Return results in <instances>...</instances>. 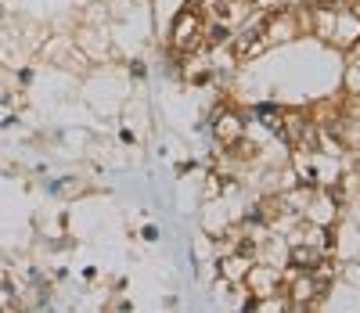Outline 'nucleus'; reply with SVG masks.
Here are the masks:
<instances>
[{
  "label": "nucleus",
  "mask_w": 360,
  "mask_h": 313,
  "mask_svg": "<svg viewBox=\"0 0 360 313\" xmlns=\"http://www.w3.org/2000/svg\"><path fill=\"white\" fill-rule=\"evenodd\" d=\"M317 29H321V37L335 40V44H353V40L360 37V18H353V15H324V11H317Z\"/></svg>",
  "instance_id": "obj_1"
},
{
  "label": "nucleus",
  "mask_w": 360,
  "mask_h": 313,
  "mask_svg": "<svg viewBox=\"0 0 360 313\" xmlns=\"http://www.w3.org/2000/svg\"><path fill=\"white\" fill-rule=\"evenodd\" d=\"M202 18L195 15V11H184L176 18V25H173V47L176 51H184V54H191L195 47H202Z\"/></svg>",
  "instance_id": "obj_2"
},
{
  "label": "nucleus",
  "mask_w": 360,
  "mask_h": 313,
  "mask_svg": "<svg viewBox=\"0 0 360 313\" xmlns=\"http://www.w3.org/2000/svg\"><path fill=\"white\" fill-rule=\"evenodd\" d=\"M252 270V263L238 253V256H227V260H220V277L227 281V285H238V281H245V274Z\"/></svg>",
  "instance_id": "obj_3"
},
{
  "label": "nucleus",
  "mask_w": 360,
  "mask_h": 313,
  "mask_svg": "<svg viewBox=\"0 0 360 313\" xmlns=\"http://www.w3.org/2000/svg\"><path fill=\"white\" fill-rule=\"evenodd\" d=\"M213 134H217L224 144H238V141H242V119H238V115H220V119L213 122Z\"/></svg>",
  "instance_id": "obj_4"
},
{
  "label": "nucleus",
  "mask_w": 360,
  "mask_h": 313,
  "mask_svg": "<svg viewBox=\"0 0 360 313\" xmlns=\"http://www.w3.org/2000/svg\"><path fill=\"white\" fill-rule=\"evenodd\" d=\"M245 277H249L252 292H259V295H270V292H274V285H278L274 270H266V267H252V270H249Z\"/></svg>",
  "instance_id": "obj_5"
},
{
  "label": "nucleus",
  "mask_w": 360,
  "mask_h": 313,
  "mask_svg": "<svg viewBox=\"0 0 360 313\" xmlns=\"http://www.w3.org/2000/svg\"><path fill=\"white\" fill-rule=\"evenodd\" d=\"M292 263L303 267V270H317V267H321V253H317V248L299 245V248H292Z\"/></svg>",
  "instance_id": "obj_6"
}]
</instances>
